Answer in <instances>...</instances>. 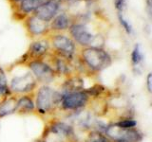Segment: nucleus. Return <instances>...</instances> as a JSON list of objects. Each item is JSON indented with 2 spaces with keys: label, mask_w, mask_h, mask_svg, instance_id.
Here are the masks:
<instances>
[{
  "label": "nucleus",
  "mask_w": 152,
  "mask_h": 142,
  "mask_svg": "<svg viewBox=\"0 0 152 142\" xmlns=\"http://www.w3.org/2000/svg\"><path fill=\"white\" fill-rule=\"evenodd\" d=\"M34 93L17 96L15 114L20 116L35 115Z\"/></svg>",
  "instance_id": "1a4fd4ad"
},
{
  "label": "nucleus",
  "mask_w": 152,
  "mask_h": 142,
  "mask_svg": "<svg viewBox=\"0 0 152 142\" xmlns=\"http://www.w3.org/2000/svg\"><path fill=\"white\" fill-rule=\"evenodd\" d=\"M12 93L10 91L9 87H4L0 85V103H1L5 99L8 98L9 96H11Z\"/></svg>",
  "instance_id": "aec40b11"
},
{
  "label": "nucleus",
  "mask_w": 152,
  "mask_h": 142,
  "mask_svg": "<svg viewBox=\"0 0 152 142\" xmlns=\"http://www.w3.org/2000/svg\"><path fill=\"white\" fill-rule=\"evenodd\" d=\"M144 61V54L141 50L140 45H136L131 53V63L134 67H138Z\"/></svg>",
  "instance_id": "f3484780"
},
{
  "label": "nucleus",
  "mask_w": 152,
  "mask_h": 142,
  "mask_svg": "<svg viewBox=\"0 0 152 142\" xmlns=\"http://www.w3.org/2000/svg\"><path fill=\"white\" fill-rule=\"evenodd\" d=\"M17 103V96L15 95H11L6 98L4 101L0 103V118L5 117L11 116L12 114H15Z\"/></svg>",
  "instance_id": "f8f14e48"
},
{
  "label": "nucleus",
  "mask_w": 152,
  "mask_h": 142,
  "mask_svg": "<svg viewBox=\"0 0 152 142\" xmlns=\"http://www.w3.org/2000/svg\"><path fill=\"white\" fill-rule=\"evenodd\" d=\"M58 7V3L53 0H50L35 9V16L45 22H49L56 14Z\"/></svg>",
  "instance_id": "9d476101"
},
{
  "label": "nucleus",
  "mask_w": 152,
  "mask_h": 142,
  "mask_svg": "<svg viewBox=\"0 0 152 142\" xmlns=\"http://www.w3.org/2000/svg\"><path fill=\"white\" fill-rule=\"evenodd\" d=\"M60 98L58 90L47 84L40 85L34 93L35 115L46 120L58 117Z\"/></svg>",
  "instance_id": "f257e3e1"
},
{
  "label": "nucleus",
  "mask_w": 152,
  "mask_h": 142,
  "mask_svg": "<svg viewBox=\"0 0 152 142\" xmlns=\"http://www.w3.org/2000/svg\"><path fill=\"white\" fill-rule=\"evenodd\" d=\"M82 64L90 72L98 73L111 65L112 59L108 52L99 47L88 46L81 51Z\"/></svg>",
  "instance_id": "7ed1b4c3"
},
{
  "label": "nucleus",
  "mask_w": 152,
  "mask_h": 142,
  "mask_svg": "<svg viewBox=\"0 0 152 142\" xmlns=\"http://www.w3.org/2000/svg\"><path fill=\"white\" fill-rule=\"evenodd\" d=\"M50 0H22L21 3V9L25 12H31L35 11L43 4L47 3Z\"/></svg>",
  "instance_id": "2eb2a0df"
},
{
  "label": "nucleus",
  "mask_w": 152,
  "mask_h": 142,
  "mask_svg": "<svg viewBox=\"0 0 152 142\" xmlns=\"http://www.w3.org/2000/svg\"><path fill=\"white\" fill-rule=\"evenodd\" d=\"M119 20H120V23L121 25L124 27V28H125V30L128 33V34H131L133 30H132V27L129 23H128L125 18H124V16L122 15V13H119Z\"/></svg>",
  "instance_id": "6ab92c4d"
},
{
  "label": "nucleus",
  "mask_w": 152,
  "mask_h": 142,
  "mask_svg": "<svg viewBox=\"0 0 152 142\" xmlns=\"http://www.w3.org/2000/svg\"><path fill=\"white\" fill-rule=\"evenodd\" d=\"M114 123L123 129H131V128H135L137 126V122L133 117H123Z\"/></svg>",
  "instance_id": "a211bd4d"
},
{
  "label": "nucleus",
  "mask_w": 152,
  "mask_h": 142,
  "mask_svg": "<svg viewBox=\"0 0 152 142\" xmlns=\"http://www.w3.org/2000/svg\"><path fill=\"white\" fill-rule=\"evenodd\" d=\"M38 85L39 84L34 76L31 74V71H28L23 75L13 77L9 83V88L12 95L21 96V95L34 93L38 88Z\"/></svg>",
  "instance_id": "39448f33"
},
{
  "label": "nucleus",
  "mask_w": 152,
  "mask_h": 142,
  "mask_svg": "<svg viewBox=\"0 0 152 142\" xmlns=\"http://www.w3.org/2000/svg\"><path fill=\"white\" fill-rule=\"evenodd\" d=\"M14 1H20V0H14Z\"/></svg>",
  "instance_id": "bb28decb"
},
{
  "label": "nucleus",
  "mask_w": 152,
  "mask_h": 142,
  "mask_svg": "<svg viewBox=\"0 0 152 142\" xmlns=\"http://www.w3.org/2000/svg\"><path fill=\"white\" fill-rule=\"evenodd\" d=\"M146 88L149 94L152 93V74L148 73L146 78Z\"/></svg>",
  "instance_id": "4be33fe9"
},
{
  "label": "nucleus",
  "mask_w": 152,
  "mask_h": 142,
  "mask_svg": "<svg viewBox=\"0 0 152 142\" xmlns=\"http://www.w3.org/2000/svg\"><path fill=\"white\" fill-rule=\"evenodd\" d=\"M0 85L4 87H9V83H8V79L6 73H5L4 69L0 66Z\"/></svg>",
  "instance_id": "412c9836"
},
{
  "label": "nucleus",
  "mask_w": 152,
  "mask_h": 142,
  "mask_svg": "<svg viewBox=\"0 0 152 142\" xmlns=\"http://www.w3.org/2000/svg\"><path fill=\"white\" fill-rule=\"evenodd\" d=\"M28 28L32 35H41L48 30V24L36 16L31 17L28 21Z\"/></svg>",
  "instance_id": "ddd939ff"
},
{
  "label": "nucleus",
  "mask_w": 152,
  "mask_h": 142,
  "mask_svg": "<svg viewBox=\"0 0 152 142\" xmlns=\"http://www.w3.org/2000/svg\"><path fill=\"white\" fill-rule=\"evenodd\" d=\"M51 44L56 51L57 56H60L68 61L72 60L76 49L75 43L72 39L63 34H57L51 38Z\"/></svg>",
  "instance_id": "0eeeda50"
},
{
  "label": "nucleus",
  "mask_w": 152,
  "mask_h": 142,
  "mask_svg": "<svg viewBox=\"0 0 152 142\" xmlns=\"http://www.w3.org/2000/svg\"><path fill=\"white\" fill-rule=\"evenodd\" d=\"M69 25V20L66 14H60L57 16L51 24L52 30H64L68 28Z\"/></svg>",
  "instance_id": "dca6fc26"
},
{
  "label": "nucleus",
  "mask_w": 152,
  "mask_h": 142,
  "mask_svg": "<svg viewBox=\"0 0 152 142\" xmlns=\"http://www.w3.org/2000/svg\"><path fill=\"white\" fill-rule=\"evenodd\" d=\"M33 142H44V141H43L41 138H37L36 140H34V141H33Z\"/></svg>",
  "instance_id": "393cba45"
},
{
  "label": "nucleus",
  "mask_w": 152,
  "mask_h": 142,
  "mask_svg": "<svg viewBox=\"0 0 152 142\" xmlns=\"http://www.w3.org/2000/svg\"><path fill=\"white\" fill-rule=\"evenodd\" d=\"M28 66L31 74L36 79L38 84L49 85L53 82L57 76L51 65L42 60H31L28 63Z\"/></svg>",
  "instance_id": "423d86ee"
},
{
  "label": "nucleus",
  "mask_w": 152,
  "mask_h": 142,
  "mask_svg": "<svg viewBox=\"0 0 152 142\" xmlns=\"http://www.w3.org/2000/svg\"><path fill=\"white\" fill-rule=\"evenodd\" d=\"M40 138L44 142H79L74 127L58 117L46 120Z\"/></svg>",
  "instance_id": "f03ea898"
},
{
  "label": "nucleus",
  "mask_w": 152,
  "mask_h": 142,
  "mask_svg": "<svg viewBox=\"0 0 152 142\" xmlns=\"http://www.w3.org/2000/svg\"><path fill=\"white\" fill-rule=\"evenodd\" d=\"M115 5H116V8L120 13L123 12L124 8H125V0H115Z\"/></svg>",
  "instance_id": "5701e85b"
},
{
  "label": "nucleus",
  "mask_w": 152,
  "mask_h": 142,
  "mask_svg": "<svg viewBox=\"0 0 152 142\" xmlns=\"http://www.w3.org/2000/svg\"><path fill=\"white\" fill-rule=\"evenodd\" d=\"M145 1H146V5H147V9H148V14L151 16V7H152L151 0H145Z\"/></svg>",
  "instance_id": "b1692460"
},
{
  "label": "nucleus",
  "mask_w": 152,
  "mask_h": 142,
  "mask_svg": "<svg viewBox=\"0 0 152 142\" xmlns=\"http://www.w3.org/2000/svg\"><path fill=\"white\" fill-rule=\"evenodd\" d=\"M50 49V44L48 41L39 40L35 41L31 44L28 53L30 54L31 60H41L42 57H44Z\"/></svg>",
  "instance_id": "9b49d317"
},
{
  "label": "nucleus",
  "mask_w": 152,
  "mask_h": 142,
  "mask_svg": "<svg viewBox=\"0 0 152 142\" xmlns=\"http://www.w3.org/2000/svg\"><path fill=\"white\" fill-rule=\"evenodd\" d=\"M60 95L61 98L59 102L58 116L62 113L66 114V116H69L73 113L85 110L88 107L90 101H91V99L85 91V89Z\"/></svg>",
  "instance_id": "20e7f679"
},
{
  "label": "nucleus",
  "mask_w": 152,
  "mask_h": 142,
  "mask_svg": "<svg viewBox=\"0 0 152 142\" xmlns=\"http://www.w3.org/2000/svg\"><path fill=\"white\" fill-rule=\"evenodd\" d=\"M70 34L76 43L84 47L91 46L95 37L88 30L87 28L80 24H75L70 27Z\"/></svg>",
  "instance_id": "6e6552de"
},
{
  "label": "nucleus",
  "mask_w": 152,
  "mask_h": 142,
  "mask_svg": "<svg viewBox=\"0 0 152 142\" xmlns=\"http://www.w3.org/2000/svg\"><path fill=\"white\" fill-rule=\"evenodd\" d=\"M83 142H112L104 135V133L96 130L88 131L86 135V138Z\"/></svg>",
  "instance_id": "4468645a"
},
{
  "label": "nucleus",
  "mask_w": 152,
  "mask_h": 142,
  "mask_svg": "<svg viewBox=\"0 0 152 142\" xmlns=\"http://www.w3.org/2000/svg\"><path fill=\"white\" fill-rule=\"evenodd\" d=\"M112 142H127V141H125V140H120V141H112Z\"/></svg>",
  "instance_id": "a878e982"
}]
</instances>
